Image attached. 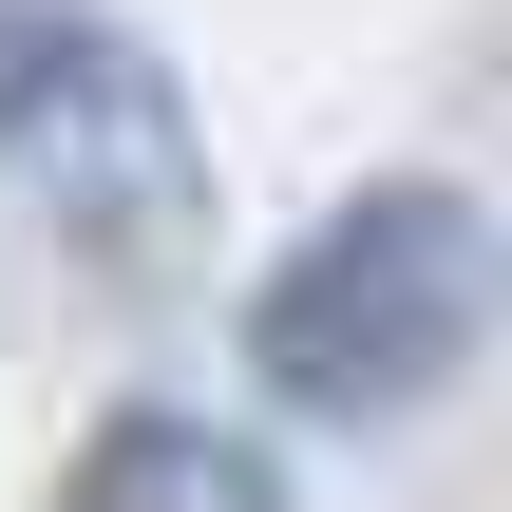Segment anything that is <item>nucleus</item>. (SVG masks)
Returning <instances> with one entry per match:
<instances>
[{"instance_id":"7ed1b4c3","label":"nucleus","mask_w":512,"mask_h":512,"mask_svg":"<svg viewBox=\"0 0 512 512\" xmlns=\"http://www.w3.org/2000/svg\"><path fill=\"white\" fill-rule=\"evenodd\" d=\"M57 512H285V456L247 418H114L57 475Z\"/></svg>"},{"instance_id":"f03ea898","label":"nucleus","mask_w":512,"mask_h":512,"mask_svg":"<svg viewBox=\"0 0 512 512\" xmlns=\"http://www.w3.org/2000/svg\"><path fill=\"white\" fill-rule=\"evenodd\" d=\"M0 190L76 228L114 285H171L209 228V152L114 0H0Z\"/></svg>"},{"instance_id":"f257e3e1","label":"nucleus","mask_w":512,"mask_h":512,"mask_svg":"<svg viewBox=\"0 0 512 512\" xmlns=\"http://www.w3.org/2000/svg\"><path fill=\"white\" fill-rule=\"evenodd\" d=\"M475 323H494V228H475V190H437V171H380V190H342V209H323V228L266 266V304H247V361H266V399H285V418H342V437H380V418L456 399Z\"/></svg>"}]
</instances>
